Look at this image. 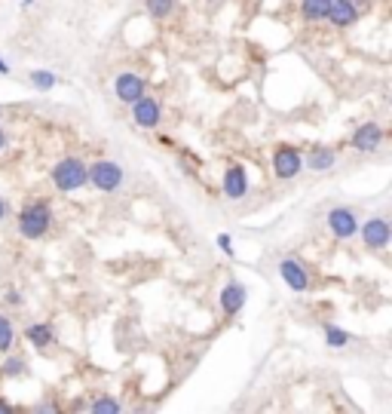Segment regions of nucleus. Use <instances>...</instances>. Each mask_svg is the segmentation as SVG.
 <instances>
[{
  "mask_svg": "<svg viewBox=\"0 0 392 414\" xmlns=\"http://www.w3.org/2000/svg\"><path fill=\"white\" fill-rule=\"evenodd\" d=\"M383 141V129L377 126V123H365V126H359V132L352 135V148L356 151H377Z\"/></svg>",
  "mask_w": 392,
  "mask_h": 414,
  "instance_id": "1a4fd4ad",
  "label": "nucleus"
},
{
  "mask_svg": "<svg viewBox=\"0 0 392 414\" xmlns=\"http://www.w3.org/2000/svg\"><path fill=\"white\" fill-rule=\"evenodd\" d=\"M89 172V181L95 184L98 190H117L120 181H123V169L117 163H111V160H102V163H95Z\"/></svg>",
  "mask_w": 392,
  "mask_h": 414,
  "instance_id": "7ed1b4c3",
  "label": "nucleus"
},
{
  "mask_svg": "<svg viewBox=\"0 0 392 414\" xmlns=\"http://www.w3.org/2000/svg\"><path fill=\"white\" fill-rule=\"evenodd\" d=\"M245 307V289L240 282H230V286L221 291V310L227 313V316H233V313H240Z\"/></svg>",
  "mask_w": 392,
  "mask_h": 414,
  "instance_id": "f8f14e48",
  "label": "nucleus"
},
{
  "mask_svg": "<svg viewBox=\"0 0 392 414\" xmlns=\"http://www.w3.org/2000/svg\"><path fill=\"white\" fill-rule=\"evenodd\" d=\"M334 151H313L310 153V160H306V166L313 169V172H325V169H331L334 166Z\"/></svg>",
  "mask_w": 392,
  "mask_h": 414,
  "instance_id": "dca6fc26",
  "label": "nucleus"
},
{
  "mask_svg": "<svg viewBox=\"0 0 392 414\" xmlns=\"http://www.w3.org/2000/svg\"><path fill=\"white\" fill-rule=\"evenodd\" d=\"M52 181H56L58 190L71 194V190H80L83 184L89 181V172H86V166H83L80 160L68 157V160H61V163L52 169Z\"/></svg>",
  "mask_w": 392,
  "mask_h": 414,
  "instance_id": "f257e3e1",
  "label": "nucleus"
},
{
  "mask_svg": "<svg viewBox=\"0 0 392 414\" xmlns=\"http://www.w3.org/2000/svg\"><path fill=\"white\" fill-rule=\"evenodd\" d=\"M132 117L141 129H153L159 123V105L153 102V98H135L132 102Z\"/></svg>",
  "mask_w": 392,
  "mask_h": 414,
  "instance_id": "0eeeda50",
  "label": "nucleus"
},
{
  "mask_svg": "<svg viewBox=\"0 0 392 414\" xmlns=\"http://www.w3.org/2000/svg\"><path fill=\"white\" fill-rule=\"evenodd\" d=\"M245 190H249L245 169H240V166L227 169V175H224V194H227L230 199H240V197H245Z\"/></svg>",
  "mask_w": 392,
  "mask_h": 414,
  "instance_id": "ddd939ff",
  "label": "nucleus"
},
{
  "mask_svg": "<svg viewBox=\"0 0 392 414\" xmlns=\"http://www.w3.org/2000/svg\"><path fill=\"white\" fill-rule=\"evenodd\" d=\"M279 273H282V279H285V286L288 289H295V291H306V286H310V276H306V270L297 261H282L279 264Z\"/></svg>",
  "mask_w": 392,
  "mask_h": 414,
  "instance_id": "9b49d317",
  "label": "nucleus"
},
{
  "mask_svg": "<svg viewBox=\"0 0 392 414\" xmlns=\"http://www.w3.org/2000/svg\"><path fill=\"white\" fill-rule=\"evenodd\" d=\"M113 89H117L120 102H129V105H132L135 98L144 95V80H141L138 74H120L117 83H113Z\"/></svg>",
  "mask_w": 392,
  "mask_h": 414,
  "instance_id": "9d476101",
  "label": "nucleus"
},
{
  "mask_svg": "<svg viewBox=\"0 0 392 414\" xmlns=\"http://www.w3.org/2000/svg\"><path fill=\"white\" fill-rule=\"evenodd\" d=\"M25 335H28V341L34 344V347H49V341H52V328H49V322H37V325H31Z\"/></svg>",
  "mask_w": 392,
  "mask_h": 414,
  "instance_id": "4468645a",
  "label": "nucleus"
},
{
  "mask_svg": "<svg viewBox=\"0 0 392 414\" xmlns=\"http://www.w3.org/2000/svg\"><path fill=\"white\" fill-rule=\"evenodd\" d=\"M362 240L368 249H386L389 243V221L386 218H371L368 224H362Z\"/></svg>",
  "mask_w": 392,
  "mask_h": 414,
  "instance_id": "39448f33",
  "label": "nucleus"
},
{
  "mask_svg": "<svg viewBox=\"0 0 392 414\" xmlns=\"http://www.w3.org/2000/svg\"><path fill=\"white\" fill-rule=\"evenodd\" d=\"M92 411H120V405L117 402H113V399H102V402H95V405H92Z\"/></svg>",
  "mask_w": 392,
  "mask_h": 414,
  "instance_id": "412c9836",
  "label": "nucleus"
},
{
  "mask_svg": "<svg viewBox=\"0 0 392 414\" xmlns=\"http://www.w3.org/2000/svg\"><path fill=\"white\" fill-rule=\"evenodd\" d=\"M328 227H331L334 236L350 240V236L359 230V221H356V215H352V209H331V215H328Z\"/></svg>",
  "mask_w": 392,
  "mask_h": 414,
  "instance_id": "423d86ee",
  "label": "nucleus"
},
{
  "mask_svg": "<svg viewBox=\"0 0 392 414\" xmlns=\"http://www.w3.org/2000/svg\"><path fill=\"white\" fill-rule=\"evenodd\" d=\"M3 141H6V138H3V132H0V148H3Z\"/></svg>",
  "mask_w": 392,
  "mask_h": 414,
  "instance_id": "cd10ccee",
  "label": "nucleus"
},
{
  "mask_svg": "<svg viewBox=\"0 0 392 414\" xmlns=\"http://www.w3.org/2000/svg\"><path fill=\"white\" fill-rule=\"evenodd\" d=\"M175 0H148V13L157 15V19H166L168 13H172Z\"/></svg>",
  "mask_w": 392,
  "mask_h": 414,
  "instance_id": "a211bd4d",
  "label": "nucleus"
},
{
  "mask_svg": "<svg viewBox=\"0 0 392 414\" xmlns=\"http://www.w3.org/2000/svg\"><path fill=\"white\" fill-rule=\"evenodd\" d=\"M325 337H328V347H334V350H340L350 344V335L337 325H325Z\"/></svg>",
  "mask_w": 392,
  "mask_h": 414,
  "instance_id": "f3484780",
  "label": "nucleus"
},
{
  "mask_svg": "<svg viewBox=\"0 0 392 414\" xmlns=\"http://www.w3.org/2000/svg\"><path fill=\"white\" fill-rule=\"evenodd\" d=\"M3 215H6V206H3V199H0V218H3Z\"/></svg>",
  "mask_w": 392,
  "mask_h": 414,
  "instance_id": "a878e982",
  "label": "nucleus"
},
{
  "mask_svg": "<svg viewBox=\"0 0 392 414\" xmlns=\"http://www.w3.org/2000/svg\"><path fill=\"white\" fill-rule=\"evenodd\" d=\"M6 301H10V304H19V301H22L19 291H10V295H6Z\"/></svg>",
  "mask_w": 392,
  "mask_h": 414,
  "instance_id": "b1692460",
  "label": "nucleus"
},
{
  "mask_svg": "<svg viewBox=\"0 0 392 414\" xmlns=\"http://www.w3.org/2000/svg\"><path fill=\"white\" fill-rule=\"evenodd\" d=\"M13 347V325L6 316H0V353H6Z\"/></svg>",
  "mask_w": 392,
  "mask_h": 414,
  "instance_id": "aec40b11",
  "label": "nucleus"
},
{
  "mask_svg": "<svg viewBox=\"0 0 392 414\" xmlns=\"http://www.w3.org/2000/svg\"><path fill=\"white\" fill-rule=\"evenodd\" d=\"M31 3H34V0H25V6H31Z\"/></svg>",
  "mask_w": 392,
  "mask_h": 414,
  "instance_id": "c85d7f7f",
  "label": "nucleus"
},
{
  "mask_svg": "<svg viewBox=\"0 0 392 414\" xmlns=\"http://www.w3.org/2000/svg\"><path fill=\"white\" fill-rule=\"evenodd\" d=\"M49 221H52L49 209H46L43 203H34V206H28V209H22V215H19V230H22V236H28V240H37V236L46 233Z\"/></svg>",
  "mask_w": 392,
  "mask_h": 414,
  "instance_id": "f03ea898",
  "label": "nucleus"
},
{
  "mask_svg": "<svg viewBox=\"0 0 392 414\" xmlns=\"http://www.w3.org/2000/svg\"><path fill=\"white\" fill-rule=\"evenodd\" d=\"M301 166H304V160H301V153H297L295 148H279L276 151V157H273V169H276V175L279 178H295L297 172H301Z\"/></svg>",
  "mask_w": 392,
  "mask_h": 414,
  "instance_id": "20e7f679",
  "label": "nucleus"
},
{
  "mask_svg": "<svg viewBox=\"0 0 392 414\" xmlns=\"http://www.w3.org/2000/svg\"><path fill=\"white\" fill-rule=\"evenodd\" d=\"M3 371L6 374H22V371H25V362H22V359H10V362L3 365Z\"/></svg>",
  "mask_w": 392,
  "mask_h": 414,
  "instance_id": "4be33fe9",
  "label": "nucleus"
},
{
  "mask_svg": "<svg viewBox=\"0 0 392 414\" xmlns=\"http://www.w3.org/2000/svg\"><path fill=\"white\" fill-rule=\"evenodd\" d=\"M325 19H331V25H337V28H350L352 22L359 19V10L352 0H331Z\"/></svg>",
  "mask_w": 392,
  "mask_h": 414,
  "instance_id": "6e6552de",
  "label": "nucleus"
},
{
  "mask_svg": "<svg viewBox=\"0 0 392 414\" xmlns=\"http://www.w3.org/2000/svg\"><path fill=\"white\" fill-rule=\"evenodd\" d=\"M218 245H221V249H224V255H230V258H233V240H230L227 233H221V236H218Z\"/></svg>",
  "mask_w": 392,
  "mask_h": 414,
  "instance_id": "5701e85b",
  "label": "nucleus"
},
{
  "mask_svg": "<svg viewBox=\"0 0 392 414\" xmlns=\"http://www.w3.org/2000/svg\"><path fill=\"white\" fill-rule=\"evenodd\" d=\"M6 411H10V408H6V405H3V402H0V414H6Z\"/></svg>",
  "mask_w": 392,
  "mask_h": 414,
  "instance_id": "bb28decb",
  "label": "nucleus"
},
{
  "mask_svg": "<svg viewBox=\"0 0 392 414\" xmlns=\"http://www.w3.org/2000/svg\"><path fill=\"white\" fill-rule=\"evenodd\" d=\"M31 83H34L37 89H52L56 86V74L52 71H34L31 74Z\"/></svg>",
  "mask_w": 392,
  "mask_h": 414,
  "instance_id": "6ab92c4d",
  "label": "nucleus"
},
{
  "mask_svg": "<svg viewBox=\"0 0 392 414\" xmlns=\"http://www.w3.org/2000/svg\"><path fill=\"white\" fill-rule=\"evenodd\" d=\"M0 74H10V65H6L3 59H0Z\"/></svg>",
  "mask_w": 392,
  "mask_h": 414,
  "instance_id": "393cba45",
  "label": "nucleus"
},
{
  "mask_svg": "<svg viewBox=\"0 0 392 414\" xmlns=\"http://www.w3.org/2000/svg\"><path fill=\"white\" fill-rule=\"evenodd\" d=\"M328 6H331V0H304L301 10L310 22H322L328 15Z\"/></svg>",
  "mask_w": 392,
  "mask_h": 414,
  "instance_id": "2eb2a0df",
  "label": "nucleus"
}]
</instances>
